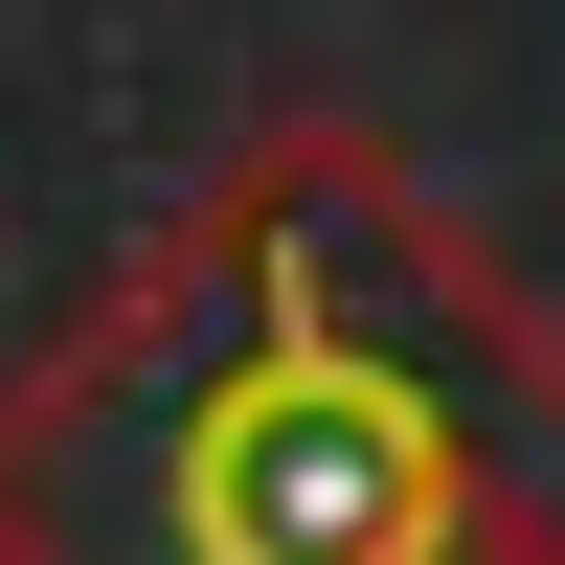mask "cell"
I'll return each instance as SVG.
<instances>
[{"instance_id":"cell-1","label":"cell","mask_w":565,"mask_h":565,"mask_svg":"<svg viewBox=\"0 0 565 565\" xmlns=\"http://www.w3.org/2000/svg\"><path fill=\"white\" fill-rule=\"evenodd\" d=\"M0 565H565V317L362 136H249L0 362Z\"/></svg>"}]
</instances>
